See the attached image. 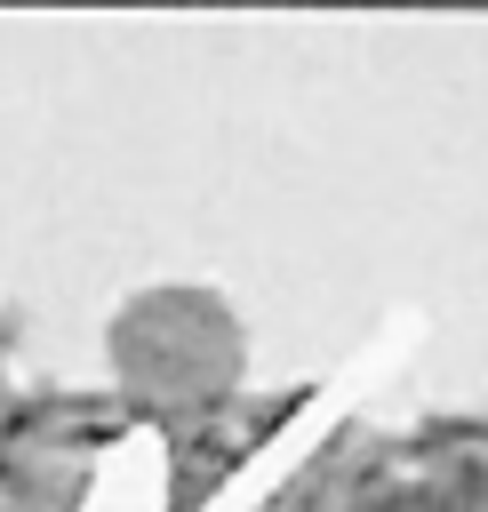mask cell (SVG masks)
<instances>
[{
	"mask_svg": "<svg viewBox=\"0 0 488 512\" xmlns=\"http://www.w3.org/2000/svg\"><path fill=\"white\" fill-rule=\"evenodd\" d=\"M112 360L144 400H208L240 376V328L200 288H152L112 320Z\"/></svg>",
	"mask_w": 488,
	"mask_h": 512,
	"instance_id": "6da1fadb",
	"label": "cell"
}]
</instances>
